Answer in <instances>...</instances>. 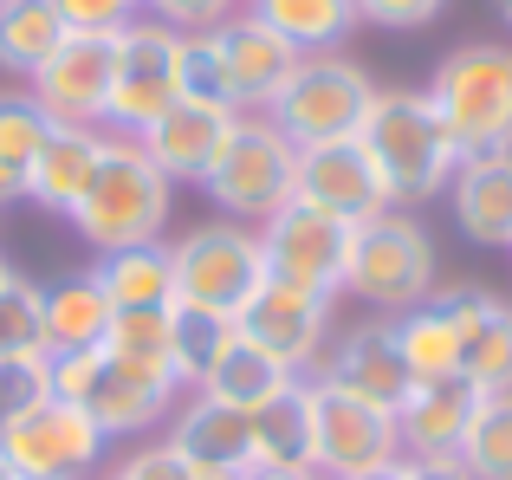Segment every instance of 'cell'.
<instances>
[{
	"label": "cell",
	"instance_id": "obj_1",
	"mask_svg": "<svg viewBox=\"0 0 512 480\" xmlns=\"http://www.w3.org/2000/svg\"><path fill=\"white\" fill-rule=\"evenodd\" d=\"M357 143L370 156L376 182H383L389 208H415V202L448 195L454 163H461L448 130H441V117H435V104H428V91H376Z\"/></svg>",
	"mask_w": 512,
	"mask_h": 480
},
{
	"label": "cell",
	"instance_id": "obj_2",
	"mask_svg": "<svg viewBox=\"0 0 512 480\" xmlns=\"http://www.w3.org/2000/svg\"><path fill=\"white\" fill-rule=\"evenodd\" d=\"M169 208H175V182L143 156V143L104 130L98 176H91V189L72 208L78 240L91 253H124V247H143V240H163Z\"/></svg>",
	"mask_w": 512,
	"mask_h": 480
},
{
	"label": "cell",
	"instance_id": "obj_3",
	"mask_svg": "<svg viewBox=\"0 0 512 480\" xmlns=\"http://www.w3.org/2000/svg\"><path fill=\"white\" fill-rule=\"evenodd\" d=\"M428 104L454 156L512 150V46H454L428 78Z\"/></svg>",
	"mask_w": 512,
	"mask_h": 480
},
{
	"label": "cell",
	"instance_id": "obj_4",
	"mask_svg": "<svg viewBox=\"0 0 512 480\" xmlns=\"http://www.w3.org/2000/svg\"><path fill=\"white\" fill-rule=\"evenodd\" d=\"M370 104H376V85L357 59H344V52H299L292 78L279 85V98L266 104L260 117L292 150H312V143L357 137Z\"/></svg>",
	"mask_w": 512,
	"mask_h": 480
},
{
	"label": "cell",
	"instance_id": "obj_5",
	"mask_svg": "<svg viewBox=\"0 0 512 480\" xmlns=\"http://www.w3.org/2000/svg\"><path fill=\"white\" fill-rule=\"evenodd\" d=\"M344 292L357 305H370L376 318H402L409 305H422L435 292V240L409 208H383L357 228Z\"/></svg>",
	"mask_w": 512,
	"mask_h": 480
},
{
	"label": "cell",
	"instance_id": "obj_6",
	"mask_svg": "<svg viewBox=\"0 0 512 480\" xmlns=\"http://www.w3.org/2000/svg\"><path fill=\"white\" fill-rule=\"evenodd\" d=\"M201 189H208V202L221 208L227 221L260 228V221H273L279 208L292 202V189H299V150H292L266 117H240Z\"/></svg>",
	"mask_w": 512,
	"mask_h": 480
},
{
	"label": "cell",
	"instance_id": "obj_7",
	"mask_svg": "<svg viewBox=\"0 0 512 480\" xmlns=\"http://www.w3.org/2000/svg\"><path fill=\"white\" fill-rule=\"evenodd\" d=\"M169 253H175V305H201V312H221V318H234L266 279L260 228L227 215L169 240Z\"/></svg>",
	"mask_w": 512,
	"mask_h": 480
},
{
	"label": "cell",
	"instance_id": "obj_8",
	"mask_svg": "<svg viewBox=\"0 0 512 480\" xmlns=\"http://www.w3.org/2000/svg\"><path fill=\"white\" fill-rule=\"evenodd\" d=\"M305 390H312V474L318 480H357V474L402 461L389 409L338 390L331 377H305Z\"/></svg>",
	"mask_w": 512,
	"mask_h": 480
},
{
	"label": "cell",
	"instance_id": "obj_9",
	"mask_svg": "<svg viewBox=\"0 0 512 480\" xmlns=\"http://www.w3.org/2000/svg\"><path fill=\"white\" fill-rule=\"evenodd\" d=\"M350 247H357V228L338 221V215H325V208H312V202H299V195H292L273 221H260L266 279L325 292V299H338V292H344Z\"/></svg>",
	"mask_w": 512,
	"mask_h": 480
},
{
	"label": "cell",
	"instance_id": "obj_10",
	"mask_svg": "<svg viewBox=\"0 0 512 480\" xmlns=\"http://www.w3.org/2000/svg\"><path fill=\"white\" fill-rule=\"evenodd\" d=\"M175 39L182 33L150 20V13L117 33V72H111V104H104L111 137H143L182 98V85H175Z\"/></svg>",
	"mask_w": 512,
	"mask_h": 480
},
{
	"label": "cell",
	"instance_id": "obj_11",
	"mask_svg": "<svg viewBox=\"0 0 512 480\" xmlns=\"http://www.w3.org/2000/svg\"><path fill=\"white\" fill-rule=\"evenodd\" d=\"M331 312H338V299H325V292L260 279V292L234 312V331L247 344H260L266 357H279L292 377H318L325 344H331Z\"/></svg>",
	"mask_w": 512,
	"mask_h": 480
},
{
	"label": "cell",
	"instance_id": "obj_12",
	"mask_svg": "<svg viewBox=\"0 0 512 480\" xmlns=\"http://www.w3.org/2000/svg\"><path fill=\"white\" fill-rule=\"evenodd\" d=\"M104 448L111 442H104L98 422L78 403H59V396L33 403L26 416H13L0 429V455L13 461L20 480H85L104 461Z\"/></svg>",
	"mask_w": 512,
	"mask_h": 480
},
{
	"label": "cell",
	"instance_id": "obj_13",
	"mask_svg": "<svg viewBox=\"0 0 512 480\" xmlns=\"http://www.w3.org/2000/svg\"><path fill=\"white\" fill-rule=\"evenodd\" d=\"M111 72H117V33H65V46L39 65L33 85L39 111L52 124H85L104 130V104H111Z\"/></svg>",
	"mask_w": 512,
	"mask_h": 480
},
{
	"label": "cell",
	"instance_id": "obj_14",
	"mask_svg": "<svg viewBox=\"0 0 512 480\" xmlns=\"http://www.w3.org/2000/svg\"><path fill=\"white\" fill-rule=\"evenodd\" d=\"M318 377H331L338 390L363 396V403H376V409H389V416H396L402 396L415 390V370L402 364V344H396V318H376V312L325 344Z\"/></svg>",
	"mask_w": 512,
	"mask_h": 480
},
{
	"label": "cell",
	"instance_id": "obj_15",
	"mask_svg": "<svg viewBox=\"0 0 512 480\" xmlns=\"http://www.w3.org/2000/svg\"><path fill=\"white\" fill-rule=\"evenodd\" d=\"M435 292L454 318V338H461V383H474L480 396L512 390V299L487 286H435Z\"/></svg>",
	"mask_w": 512,
	"mask_h": 480
},
{
	"label": "cell",
	"instance_id": "obj_16",
	"mask_svg": "<svg viewBox=\"0 0 512 480\" xmlns=\"http://www.w3.org/2000/svg\"><path fill=\"white\" fill-rule=\"evenodd\" d=\"M299 202L325 208V215L350 221V228H363L370 215H383V182H376L370 156H363L357 137H338V143H312V150H299Z\"/></svg>",
	"mask_w": 512,
	"mask_h": 480
},
{
	"label": "cell",
	"instance_id": "obj_17",
	"mask_svg": "<svg viewBox=\"0 0 512 480\" xmlns=\"http://www.w3.org/2000/svg\"><path fill=\"white\" fill-rule=\"evenodd\" d=\"M234 124H240V111H221V104H195V98H175L137 143H143V156H150V163L163 169L169 182H208V169H214V156L227 150Z\"/></svg>",
	"mask_w": 512,
	"mask_h": 480
},
{
	"label": "cell",
	"instance_id": "obj_18",
	"mask_svg": "<svg viewBox=\"0 0 512 480\" xmlns=\"http://www.w3.org/2000/svg\"><path fill=\"white\" fill-rule=\"evenodd\" d=\"M169 448L182 461H195V468H208V474L240 480L253 468V409H234V403H221V396L188 390L182 403H175Z\"/></svg>",
	"mask_w": 512,
	"mask_h": 480
},
{
	"label": "cell",
	"instance_id": "obj_19",
	"mask_svg": "<svg viewBox=\"0 0 512 480\" xmlns=\"http://www.w3.org/2000/svg\"><path fill=\"white\" fill-rule=\"evenodd\" d=\"M214 39H221V65H227V85H234V111L240 117H260L266 104L279 98V85L292 78L299 52H292L273 26L253 20L247 7L227 13V20L214 26Z\"/></svg>",
	"mask_w": 512,
	"mask_h": 480
},
{
	"label": "cell",
	"instance_id": "obj_20",
	"mask_svg": "<svg viewBox=\"0 0 512 480\" xmlns=\"http://www.w3.org/2000/svg\"><path fill=\"white\" fill-rule=\"evenodd\" d=\"M474 403L480 390L461 377H428L402 396L396 409V442H402V461H454L467 442V422H474Z\"/></svg>",
	"mask_w": 512,
	"mask_h": 480
},
{
	"label": "cell",
	"instance_id": "obj_21",
	"mask_svg": "<svg viewBox=\"0 0 512 480\" xmlns=\"http://www.w3.org/2000/svg\"><path fill=\"white\" fill-rule=\"evenodd\" d=\"M175 403H182V390H175L169 377H143V370H124V364L104 357L98 383H91V396L78 409L104 429V442H137V435H150Z\"/></svg>",
	"mask_w": 512,
	"mask_h": 480
},
{
	"label": "cell",
	"instance_id": "obj_22",
	"mask_svg": "<svg viewBox=\"0 0 512 480\" xmlns=\"http://www.w3.org/2000/svg\"><path fill=\"white\" fill-rule=\"evenodd\" d=\"M454 228L474 247H506L512 253V150L500 156H461L448 182Z\"/></svg>",
	"mask_w": 512,
	"mask_h": 480
},
{
	"label": "cell",
	"instance_id": "obj_23",
	"mask_svg": "<svg viewBox=\"0 0 512 480\" xmlns=\"http://www.w3.org/2000/svg\"><path fill=\"white\" fill-rule=\"evenodd\" d=\"M98 156H104V130L52 124L46 150H39L33 169H26V202H33V208H52V215H72L78 195H85L91 176H98Z\"/></svg>",
	"mask_w": 512,
	"mask_h": 480
},
{
	"label": "cell",
	"instance_id": "obj_24",
	"mask_svg": "<svg viewBox=\"0 0 512 480\" xmlns=\"http://www.w3.org/2000/svg\"><path fill=\"white\" fill-rule=\"evenodd\" d=\"M91 279L104 286L111 312H169L175 305V253H169V240L98 253V260H91Z\"/></svg>",
	"mask_w": 512,
	"mask_h": 480
},
{
	"label": "cell",
	"instance_id": "obj_25",
	"mask_svg": "<svg viewBox=\"0 0 512 480\" xmlns=\"http://www.w3.org/2000/svg\"><path fill=\"white\" fill-rule=\"evenodd\" d=\"M39 305H46V351H98L117 318L91 273H65L52 286H39Z\"/></svg>",
	"mask_w": 512,
	"mask_h": 480
},
{
	"label": "cell",
	"instance_id": "obj_26",
	"mask_svg": "<svg viewBox=\"0 0 512 480\" xmlns=\"http://www.w3.org/2000/svg\"><path fill=\"white\" fill-rule=\"evenodd\" d=\"M260 26H273L292 52H338L357 33V0H247Z\"/></svg>",
	"mask_w": 512,
	"mask_h": 480
},
{
	"label": "cell",
	"instance_id": "obj_27",
	"mask_svg": "<svg viewBox=\"0 0 512 480\" xmlns=\"http://www.w3.org/2000/svg\"><path fill=\"white\" fill-rule=\"evenodd\" d=\"M253 468H299L312 474V390L305 377L253 409Z\"/></svg>",
	"mask_w": 512,
	"mask_h": 480
},
{
	"label": "cell",
	"instance_id": "obj_28",
	"mask_svg": "<svg viewBox=\"0 0 512 480\" xmlns=\"http://www.w3.org/2000/svg\"><path fill=\"white\" fill-rule=\"evenodd\" d=\"M65 13L59 0H0V65L13 78H33L52 52L65 46Z\"/></svg>",
	"mask_w": 512,
	"mask_h": 480
},
{
	"label": "cell",
	"instance_id": "obj_29",
	"mask_svg": "<svg viewBox=\"0 0 512 480\" xmlns=\"http://www.w3.org/2000/svg\"><path fill=\"white\" fill-rule=\"evenodd\" d=\"M292 383L299 377H292L279 357H266L260 344H247L234 331V344L221 351V364L201 377V396H221V403H234V409H266L279 390H292Z\"/></svg>",
	"mask_w": 512,
	"mask_h": 480
},
{
	"label": "cell",
	"instance_id": "obj_30",
	"mask_svg": "<svg viewBox=\"0 0 512 480\" xmlns=\"http://www.w3.org/2000/svg\"><path fill=\"white\" fill-rule=\"evenodd\" d=\"M396 344H402V364L415 370V383L461 377V338H454V318L441 305V292H428L422 305H409L396 318Z\"/></svg>",
	"mask_w": 512,
	"mask_h": 480
},
{
	"label": "cell",
	"instance_id": "obj_31",
	"mask_svg": "<svg viewBox=\"0 0 512 480\" xmlns=\"http://www.w3.org/2000/svg\"><path fill=\"white\" fill-rule=\"evenodd\" d=\"M52 117L33 91H0V202H26V169L46 150Z\"/></svg>",
	"mask_w": 512,
	"mask_h": 480
},
{
	"label": "cell",
	"instance_id": "obj_32",
	"mask_svg": "<svg viewBox=\"0 0 512 480\" xmlns=\"http://www.w3.org/2000/svg\"><path fill=\"white\" fill-rule=\"evenodd\" d=\"M227 344H234V318L201 312V305H169V364L182 390H201V377L221 364Z\"/></svg>",
	"mask_w": 512,
	"mask_h": 480
},
{
	"label": "cell",
	"instance_id": "obj_33",
	"mask_svg": "<svg viewBox=\"0 0 512 480\" xmlns=\"http://www.w3.org/2000/svg\"><path fill=\"white\" fill-rule=\"evenodd\" d=\"M98 351L111 357V364H124V370H143V377H169L175 383V364H169V312H117ZM175 390H182V383H175Z\"/></svg>",
	"mask_w": 512,
	"mask_h": 480
},
{
	"label": "cell",
	"instance_id": "obj_34",
	"mask_svg": "<svg viewBox=\"0 0 512 480\" xmlns=\"http://www.w3.org/2000/svg\"><path fill=\"white\" fill-rule=\"evenodd\" d=\"M461 461L474 480H512V390H493L474 403V422H467Z\"/></svg>",
	"mask_w": 512,
	"mask_h": 480
},
{
	"label": "cell",
	"instance_id": "obj_35",
	"mask_svg": "<svg viewBox=\"0 0 512 480\" xmlns=\"http://www.w3.org/2000/svg\"><path fill=\"white\" fill-rule=\"evenodd\" d=\"M175 85H182V98H195V104H221V111H234V85H227L214 26H208V33H182V39H175Z\"/></svg>",
	"mask_w": 512,
	"mask_h": 480
},
{
	"label": "cell",
	"instance_id": "obj_36",
	"mask_svg": "<svg viewBox=\"0 0 512 480\" xmlns=\"http://www.w3.org/2000/svg\"><path fill=\"white\" fill-rule=\"evenodd\" d=\"M26 351H46V305H39L33 279H20L7 266V279H0V357H26Z\"/></svg>",
	"mask_w": 512,
	"mask_h": 480
},
{
	"label": "cell",
	"instance_id": "obj_37",
	"mask_svg": "<svg viewBox=\"0 0 512 480\" xmlns=\"http://www.w3.org/2000/svg\"><path fill=\"white\" fill-rule=\"evenodd\" d=\"M52 396V351H26V357H0V429L13 416H26L33 403Z\"/></svg>",
	"mask_w": 512,
	"mask_h": 480
},
{
	"label": "cell",
	"instance_id": "obj_38",
	"mask_svg": "<svg viewBox=\"0 0 512 480\" xmlns=\"http://www.w3.org/2000/svg\"><path fill=\"white\" fill-rule=\"evenodd\" d=\"M72 33H124L130 20H143V0H59Z\"/></svg>",
	"mask_w": 512,
	"mask_h": 480
},
{
	"label": "cell",
	"instance_id": "obj_39",
	"mask_svg": "<svg viewBox=\"0 0 512 480\" xmlns=\"http://www.w3.org/2000/svg\"><path fill=\"white\" fill-rule=\"evenodd\" d=\"M143 13L175 26V33H208V26H221L227 13H240V0H143Z\"/></svg>",
	"mask_w": 512,
	"mask_h": 480
},
{
	"label": "cell",
	"instance_id": "obj_40",
	"mask_svg": "<svg viewBox=\"0 0 512 480\" xmlns=\"http://www.w3.org/2000/svg\"><path fill=\"white\" fill-rule=\"evenodd\" d=\"M188 468H195V461H182L169 442H137L111 468V480H188Z\"/></svg>",
	"mask_w": 512,
	"mask_h": 480
},
{
	"label": "cell",
	"instance_id": "obj_41",
	"mask_svg": "<svg viewBox=\"0 0 512 480\" xmlns=\"http://www.w3.org/2000/svg\"><path fill=\"white\" fill-rule=\"evenodd\" d=\"M448 0H357V20L363 26H383V33H415L428 26Z\"/></svg>",
	"mask_w": 512,
	"mask_h": 480
},
{
	"label": "cell",
	"instance_id": "obj_42",
	"mask_svg": "<svg viewBox=\"0 0 512 480\" xmlns=\"http://www.w3.org/2000/svg\"><path fill=\"white\" fill-rule=\"evenodd\" d=\"M402 480H474L461 461H402Z\"/></svg>",
	"mask_w": 512,
	"mask_h": 480
},
{
	"label": "cell",
	"instance_id": "obj_43",
	"mask_svg": "<svg viewBox=\"0 0 512 480\" xmlns=\"http://www.w3.org/2000/svg\"><path fill=\"white\" fill-rule=\"evenodd\" d=\"M240 480H318V474H299V468H247Z\"/></svg>",
	"mask_w": 512,
	"mask_h": 480
},
{
	"label": "cell",
	"instance_id": "obj_44",
	"mask_svg": "<svg viewBox=\"0 0 512 480\" xmlns=\"http://www.w3.org/2000/svg\"><path fill=\"white\" fill-rule=\"evenodd\" d=\"M357 480H402V461H389V468H376V474H357Z\"/></svg>",
	"mask_w": 512,
	"mask_h": 480
},
{
	"label": "cell",
	"instance_id": "obj_45",
	"mask_svg": "<svg viewBox=\"0 0 512 480\" xmlns=\"http://www.w3.org/2000/svg\"><path fill=\"white\" fill-rule=\"evenodd\" d=\"M188 480H227V474H208V468H188Z\"/></svg>",
	"mask_w": 512,
	"mask_h": 480
},
{
	"label": "cell",
	"instance_id": "obj_46",
	"mask_svg": "<svg viewBox=\"0 0 512 480\" xmlns=\"http://www.w3.org/2000/svg\"><path fill=\"white\" fill-rule=\"evenodd\" d=\"M0 480H20V474H13V461H7V455H0Z\"/></svg>",
	"mask_w": 512,
	"mask_h": 480
},
{
	"label": "cell",
	"instance_id": "obj_47",
	"mask_svg": "<svg viewBox=\"0 0 512 480\" xmlns=\"http://www.w3.org/2000/svg\"><path fill=\"white\" fill-rule=\"evenodd\" d=\"M493 7H500V20H506V26H512V0H493Z\"/></svg>",
	"mask_w": 512,
	"mask_h": 480
},
{
	"label": "cell",
	"instance_id": "obj_48",
	"mask_svg": "<svg viewBox=\"0 0 512 480\" xmlns=\"http://www.w3.org/2000/svg\"><path fill=\"white\" fill-rule=\"evenodd\" d=\"M0 279H7V260H0Z\"/></svg>",
	"mask_w": 512,
	"mask_h": 480
},
{
	"label": "cell",
	"instance_id": "obj_49",
	"mask_svg": "<svg viewBox=\"0 0 512 480\" xmlns=\"http://www.w3.org/2000/svg\"><path fill=\"white\" fill-rule=\"evenodd\" d=\"M104 480H111V474H104Z\"/></svg>",
	"mask_w": 512,
	"mask_h": 480
}]
</instances>
